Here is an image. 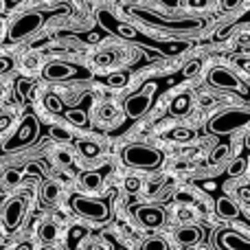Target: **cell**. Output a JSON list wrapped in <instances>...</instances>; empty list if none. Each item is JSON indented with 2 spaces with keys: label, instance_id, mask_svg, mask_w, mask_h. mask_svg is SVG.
Returning <instances> with one entry per match:
<instances>
[{
  "label": "cell",
  "instance_id": "cell-44",
  "mask_svg": "<svg viewBox=\"0 0 250 250\" xmlns=\"http://www.w3.org/2000/svg\"><path fill=\"white\" fill-rule=\"evenodd\" d=\"M239 66H242V68L250 75V60H239Z\"/></svg>",
  "mask_w": 250,
  "mask_h": 250
},
{
  "label": "cell",
  "instance_id": "cell-39",
  "mask_svg": "<svg viewBox=\"0 0 250 250\" xmlns=\"http://www.w3.org/2000/svg\"><path fill=\"white\" fill-rule=\"evenodd\" d=\"M11 121H13L11 114H0V132H4V129L11 125Z\"/></svg>",
  "mask_w": 250,
  "mask_h": 250
},
{
  "label": "cell",
  "instance_id": "cell-34",
  "mask_svg": "<svg viewBox=\"0 0 250 250\" xmlns=\"http://www.w3.org/2000/svg\"><path fill=\"white\" fill-rule=\"evenodd\" d=\"M48 132H51V136L55 138V141H62V143L70 141V132H68V129H64V127H57V125H53Z\"/></svg>",
  "mask_w": 250,
  "mask_h": 250
},
{
  "label": "cell",
  "instance_id": "cell-41",
  "mask_svg": "<svg viewBox=\"0 0 250 250\" xmlns=\"http://www.w3.org/2000/svg\"><path fill=\"white\" fill-rule=\"evenodd\" d=\"M187 4H189L191 9H204L208 4V0H187Z\"/></svg>",
  "mask_w": 250,
  "mask_h": 250
},
{
  "label": "cell",
  "instance_id": "cell-42",
  "mask_svg": "<svg viewBox=\"0 0 250 250\" xmlns=\"http://www.w3.org/2000/svg\"><path fill=\"white\" fill-rule=\"evenodd\" d=\"M9 68H11V60L9 57H0V75L7 73Z\"/></svg>",
  "mask_w": 250,
  "mask_h": 250
},
{
  "label": "cell",
  "instance_id": "cell-14",
  "mask_svg": "<svg viewBox=\"0 0 250 250\" xmlns=\"http://www.w3.org/2000/svg\"><path fill=\"white\" fill-rule=\"evenodd\" d=\"M110 167H104V169H95V171H83L82 176H79V182H82L83 189L88 191H97L104 187V180L105 176H108Z\"/></svg>",
  "mask_w": 250,
  "mask_h": 250
},
{
  "label": "cell",
  "instance_id": "cell-9",
  "mask_svg": "<svg viewBox=\"0 0 250 250\" xmlns=\"http://www.w3.org/2000/svg\"><path fill=\"white\" fill-rule=\"evenodd\" d=\"M42 77L46 82H68V79H88L90 70L82 68V66L68 64V62H53L42 68Z\"/></svg>",
  "mask_w": 250,
  "mask_h": 250
},
{
  "label": "cell",
  "instance_id": "cell-18",
  "mask_svg": "<svg viewBox=\"0 0 250 250\" xmlns=\"http://www.w3.org/2000/svg\"><path fill=\"white\" fill-rule=\"evenodd\" d=\"M191 104H193L191 95L189 92H182V95H178L176 99L169 104V112H171L173 117H182V114H187L191 110Z\"/></svg>",
  "mask_w": 250,
  "mask_h": 250
},
{
  "label": "cell",
  "instance_id": "cell-10",
  "mask_svg": "<svg viewBox=\"0 0 250 250\" xmlns=\"http://www.w3.org/2000/svg\"><path fill=\"white\" fill-rule=\"evenodd\" d=\"M44 20H46V13H42V11H29V13H24L20 20H16L11 24V29H9V40H13V42H18V40H24L26 35L35 33V31H38L40 26L44 24Z\"/></svg>",
  "mask_w": 250,
  "mask_h": 250
},
{
  "label": "cell",
  "instance_id": "cell-2",
  "mask_svg": "<svg viewBox=\"0 0 250 250\" xmlns=\"http://www.w3.org/2000/svg\"><path fill=\"white\" fill-rule=\"evenodd\" d=\"M68 204L75 215L83 217V220H88V222H97V224L108 222L110 215H112L110 202L104 198H88V195H82V193H73Z\"/></svg>",
  "mask_w": 250,
  "mask_h": 250
},
{
  "label": "cell",
  "instance_id": "cell-32",
  "mask_svg": "<svg viewBox=\"0 0 250 250\" xmlns=\"http://www.w3.org/2000/svg\"><path fill=\"white\" fill-rule=\"evenodd\" d=\"M248 24H250V7H248L244 13H242V16L237 18V20H235V22H230V24H226V26H229V31H230V33H233V29H237V26H248Z\"/></svg>",
  "mask_w": 250,
  "mask_h": 250
},
{
  "label": "cell",
  "instance_id": "cell-23",
  "mask_svg": "<svg viewBox=\"0 0 250 250\" xmlns=\"http://www.w3.org/2000/svg\"><path fill=\"white\" fill-rule=\"evenodd\" d=\"M86 237V229L83 226H73V229L68 230V237H66V244H68L70 250H77L79 242Z\"/></svg>",
  "mask_w": 250,
  "mask_h": 250
},
{
  "label": "cell",
  "instance_id": "cell-13",
  "mask_svg": "<svg viewBox=\"0 0 250 250\" xmlns=\"http://www.w3.org/2000/svg\"><path fill=\"white\" fill-rule=\"evenodd\" d=\"M215 246L220 250H250V239L230 229H224L215 235Z\"/></svg>",
  "mask_w": 250,
  "mask_h": 250
},
{
  "label": "cell",
  "instance_id": "cell-27",
  "mask_svg": "<svg viewBox=\"0 0 250 250\" xmlns=\"http://www.w3.org/2000/svg\"><path fill=\"white\" fill-rule=\"evenodd\" d=\"M105 83H108L110 88H123L125 83H127V73L121 70V73H112L110 77H105Z\"/></svg>",
  "mask_w": 250,
  "mask_h": 250
},
{
  "label": "cell",
  "instance_id": "cell-5",
  "mask_svg": "<svg viewBox=\"0 0 250 250\" xmlns=\"http://www.w3.org/2000/svg\"><path fill=\"white\" fill-rule=\"evenodd\" d=\"M250 123V110L242 108H233V110H224V112L215 114V117L208 121V132L217 134V136H224V134H233L237 129L246 127Z\"/></svg>",
  "mask_w": 250,
  "mask_h": 250
},
{
  "label": "cell",
  "instance_id": "cell-1",
  "mask_svg": "<svg viewBox=\"0 0 250 250\" xmlns=\"http://www.w3.org/2000/svg\"><path fill=\"white\" fill-rule=\"evenodd\" d=\"M97 18H99L101 26H104L108 33H114V35H119V38H123V40H129V42H138V44H143L145 48H156V51H160L163 55H178V53H182V51L189 48V44L187 42H160V40L143 38V35L138 33L132 24L119 20L117 16H112V13L108 11V9H101V11L97 13Z\"/></svg>",
  "mask_w": 250,
  "mask_h": 250
},
{
  "label": "cell",
  "instance_id": "cell-19",
  "mask_svg": "<svg viewBox=\"0 0 250 250\" xmlns=\"http://www.w3.org/2000/svg\"><path fill=\"white\" fill-rule=\"evenodd\" d=\"M60 193H62V189L55 180H44V185H42V200L44 202L55 204L57 200H60Z\"/></svg>",
  "mask_w": 250,
  "mask_h": 250
},
{
  "label": "cell",
  "instance_id": "cell-28",
  "mask_svg": "<svg viewBox=\"0 0 250 250\" xmlns=\"http://www.w3.org/2000/svg\"><path fill=\"white\" fill-rule=\"evenodd\" d=\"M246 158H235L233 163L229 165V176L230 178H239L244 171H246Z\"/></svg>",
  "mask_w": 250,
  "mask_h": 250
},
{
  "label": "cell",
  "instance_id": "cell-35",
  "mask_svg": "<svg viewBox=\"0 0 250 250\" xmlns=\"http://www.w3.org/2000/svg\"><path fill=\"white\" fill-rule=\"evenodd\" d=\"M141 187H143V182H141V178H136V176H129L127 180H125V191H127V193H138Z\"/></svg>",
  "mask_w": 250,
  "mask_h": 250
},
{
  "label": "cell",
  "instance_id": "cell-15",
  "mask_svg": "<svg viewBox=\"0 0 250 250\" xmlns=\"http://www.w3.org/2000/svg\"><path fill=\"white\" fill-rule=\"evenodd\" d=\"M204 237V230L200 226H182L176 230V239L182 246H198Z\"/></svg>",
  "mask_w": 250,
  "mask_h": 250
},
{
  "label": "cell",
  "instance_id": "cell-38",
  "mask_svg": "<svg viewBox=\"0 0 250 250\" xmlns=\"http://www.w3.org/2000/svg\"><path fill=\"white\" fill-rule=\"evenodd\" d=\"M237 198L242 200L244 204H250V187H239V189H237Z\"/></svg>",
  "mask_w": 250,
  "mask_h": 250
},
{
  "label": "cell",
  "instance_id": "cell-6",
  "mask_svg": "<svg viewBox=\"0 0 250 250\" xmlns=\"http://www.w3.org/2000/svg\"><path fill=\"white\" fill-rule=\"evenodd\" d=\"M38 136H40V123H38V119H35L33 114H26V117L22 119L20 127L16 129V134L2 143V147H0V154H11V151L24 149V147L33 145V143L38 141Z\"/></svg>",
  "mask_w": 250,
  "mask_h": 250
},
{
  "label": "cell",
  "instance_id": "cell-3",
  "mask_svg": "<svg viewBox=\"0 0 250 250\" xmlns=\"http://www.w3.org/2000/svg\"><path fill=\"white\" fill-rule=\"evenodd\" d=\"M129 13L132 16H136L138 20L147 22V24L156 26V29H163V31H173V33H195V31H200L204 26L202 20H198V18H182V20H165V18H160L158 13H151L147 11V9H129Z\"/></svg>",
  "mask_w": 250,
  "mask_h": 250
},
{
  "label": "cell",
  "instance_id": "cell-26",
  "mask_svg": "<svg viewBox=\"0 0 250 250\" xmlns=\"http://www.w3.org/2000/svg\"><path fill=\"white\" fill-rule=\"evenodd\" d=\"M193 136H195L193 129H189V127H176V129H171V132H169V138H171V141H178V143L191 141Z\"/></svg>",
  "mask_w": 250,
  "mask_h": 250
},
{
  "label": "cell",
  "instance_id": "cell-36",
  "mask_svg": "<svg viewBox=\"0 0 250 250\" xmlns=\"http://www.w3.org/2000/svg\"><path fill=\"white\" fill-rule=\"evenodd\" d=\"M4 182H7V185H18V182H20V171H18V169H9V171L4 173Z\"/></svg>",
  "mask_w": 250,
  "mask_h": 250
},
{
  "label": "cell",
  "instance_id": "cell-45",
  "mask_svg": "<svg viewBox=\"0 0 250 250\" xmlns=\"http://www.w3.org/2000/svg\"><path fill=\"white\" fill-rule=\"evenodd\" d=\"M246 147L250 149V132H248V136H246Z\"/></svg>",
  "mask_w": 250,
  "mask_h": 250
},
{
  "label": "cell",
  "instance_id": "cell-40",
  "mask_svg": "<svg viewBox=\"0 0 250 250\" xmlns=\"http://www.w3.org/2000/svg\"><path fill=\"white\" fill-rule=\"evenodd\" d=\"M57 160H60L62 165H70V163H73V158H70L68 151H57Z\"/></svg>",
  "mask_w": 250,
  "mask_h": 250
},
{
  "label": "cell",
  "instance_id": "cell-16",
  "mask_svg": "<svg viewBox=\"0 0 250 250\" xmlns=\"http://www.w3.org/2000/svg\"><path fill=\"white\" fill-rule=\"evenodd\" d=\"M215 211H217V215L224 217V220H235V217H239V207L235 204V200L226 198V195L217 198V202H215Z\"/></svg>",
  "mask_w": 250,
  "mask_h": 250
},
{
  "label": "cell",
  "instance_id": "cell-7",
  "mask_svg": "<svg viewBox=\"0 0 250 250\" xmlns=\"http://www.w3.org/2000/svg\"><path fill=\"white\" fill-rule=\"evenodd\" d=\"M207 79L213 88H217V90L233 92V95H237V97H248L250 95L246 83H244L230 68H226V66H213V68L208 70Z\"/></svg>",
  "mask_w": 250,
  "mask_h": 250
},
{
  "label": "cell",
  "instance_id": "cell-20",
  "mask_svg": "<svg viewBox=\"0 0 250 250\" xmlns=\"http://www.w3.org/2000/svg\"><path fill=\"white\" fill-rule=\"evenodd\" d=\"M66 121H70L73 125H77V127H88L90 121H88V114L83 108H77V110H66Z\"/></svg>",
  "mask_w": 250,
  "mask_h": 250
},
{
  "label": "cell",
  "instance_id": "cell-11",
  "mask_svg": "<svg viewBox=\"0 0 250 250\" xmlns=\"http://www.w3.org/2000/svg\"><path fill=\"white\" fill-rule=\"evenodd\" d=\"M132 215L143 229L156 230L165 224L167 215H165V208L158 207V204H138V207L132 208Z\"/></svg>",
  "mask_w": 250,
  "mask_h": 250
},
{
  "label": "cell",
  "instance_id": "cell-30",
  "mask_svg": "<svg viewBox=\"0 0 250 250\" xmlns=\"http://www.w3.org/2000/svg\"><path fill=\"white\" fill-rule=\"evenodd\" d=\"M40 237H42L44 242H55L57 239V226L55 224H44L42 229H40Z\"/></svg>",
  "mask_w": 250,
  "mask_h": 250
},
{
  "label": "cell",
  "instance_id": "cell-22",
  "mask_svg": "<svg viewBox=\"0 0 250 250\" xmlns=\"http://www.w3.org/2000/svg\"><path fill=\"white\" fill-rule=\"evenodd\" d=\"M97 117H99V121H117L119 119V110L114 104H101L99 108H97Z\"/></svg>",
  "mask_w": 250,
  "mask_h": 250
},
{
  "label": "cell",
  "instance_id": "cell-24",
  "mask_svg": "<svg viewBox=\"0 0 250 250\" xmlns=\"http://www.w3.org/2000/svg\"><path fill=\"white\" fill-rule=\"evenodd\" d=\"M77 147H79V151H82V156H86V158H97V156L101 154V147L92 141H79Z\"/></svg>",
  "mask_w": 250,
  "mask_h": 250
},
{
  "label": "cell",
  "instance_id": "cell-17",
  "mask_svg": "<svg viewBox=\"0 0 250 250\" xmlns=\"http://www.w3.org/2000/svg\"><path fill=\"white\" fill-rule=\"evenodd\" d=\"M92 62H95V66L101 70L112 68V66H117V62H119V51L117 48H104V51H99L95 57H92Z\"/></svg>",
  "mask_w": 250,
  "mask_h": 250
},
{
  "label": "cell",
  "instance_id": "cell-43",
  "mask_svg": "<svg viewBox=\"0 0 250 250\" xmlns=\"http://www.w3.org/2000/svg\"><path fill=\"white\" fill-rule=\"evenodd\" d=\"M13 250H33V244H31V242H22V244H18Z\"/></svg>",
  "mask_w": 250,
  "mask_h": 250
},
{
  "label": "cell",
  "instance_id": "cell-25",
  "mask_svg": "<svg viewBox=\"0 0 250 250\" xmlns=\"http://www.w3.org/2000/svg\"><path fill=\"white\" fill-rule=\"evenodd\" d=\"M141 250H169V244H167V239H163L160 235H154V237H149L147 242H143Z\"/></svg>",
  "mask_w": 250,
  "mask_h": 250
},
{
  "label": "cell",
  "instance_id": "cell-46",
  "mask_svg": "<svg viewBox=\"0 0 250 250\" xmlns=\"http://www.w3.org/2000/svg\"><path fill=\"white\" fill-rule=\"evenodd\" d=\"M0 95H2V86H0Z\"/></svg>",
  "mask_w": 250,
  "mask_h": 250
},
{
  "label": "cell",
  "instance_id": "cell-37",
  "mask_svg": "<svg viewBox=\"0 0 250 250\" xmlns=\"http://www.w3.org/2000/svg\"><path fill=\"white\" fill-rule=\"evenodd\" d=\"M242 2L244 0H220V4H222L224 11H235V9L242 7Z\"/></svg>",
  "mask_w": 250,
  "mask_h": 250
},
{
  "label": "cell",
  "instance_id": "cell-8",
  "mask_svg": "<svg viewBox=\"0 0 250 250\" xmlns=\"http://www.w3.org/2000/svg\"><path fill=\"white\" fill-rule=\"evenodd\" d=\"M154 95H156V82H147L145 86H143V90H138L136 95L127 97V101H125V117L127 119L145 117L151 108Z\"/></svg>",
  "mask_w": 250,
  "mask_h": 250
},
{
  "label": "cell",
  "instance_id": "cell-29",
  "mask_svg": "<svg viewBox=\"0 0 250 250\" xmlns=\"http://www.w3.org/2000/svg\"><path fill=\"white\" fill-rule=\"evenodd\" d=\"M18 95H20V99H29L31 95H33V82H29V79H18Z\"/></svg>",
  "mask_w": 250,
  "mask_h": 250
},
{
  "label": "cell",
  "instance_id": "cell-12",
  "mask_svg": "<svg viewBox=\"0 0 250 250\" xmlns=\"http://www.w3.org/2000/svg\"><path fill=\"white\" fill-rule=\"evenodd\" d=\"M26 213V198L24 195H13L2 208V222L7 226V230H18L24 220Z\"/></svg>",
  "mask_w": 250,
  "mask_h": 250
},
{
  "label": "cell",
  "instance_id": "cell-33",
  "mask_svg": "<svg viewBox=\"0 0 250 250\" xmlns=\"http://www.w3.org/2000/svg\"><path fill=\"white\" fill-rule=\"evenodd\" d=\"M200 68H202V60H193V62H189V64L185 66L182 75H185V77H195V75L200 73Z\"/></svg>",
  "mask_w": 250,
  "mask_h": 250
},
{
  "label": "cell",
  "instance_id": "cell-21",
  "mask_svg": "<svg viewBox=\"0 0 250 250\" xmlns=\"http://www.w3.org/2000/svg\"><path fill=\"white\" fill-rule=\"evenodd\" d=\"M44 108H46L48 112H53V114H64L66 112L64 101H62L57 95H53V92H48V95L44 97Z\"/></svg>",
  "mask_w": 250,
  "mask_h": 250
},
{
  "label": "cell",
  "instance_id": "cell-31",
  "mask_svg": "<svg viewBox=\"0 0 250 250\" xmlns=\"http://www.w3.org/2000/svg\"><path fill=\"white\" fill-rule=\"evenodd\" d=\"M226 156H229V145H217L215 149H213V154H211V163H213V165L222 163Z\"/></svg>",
  "mask_w": 250,
  "mask_h": 250
},
{
  "label": "cell",
  "instance_id": "cell-4",
  "mask_svg": "<svg viewBox=\"0 0 250 250\" xmlns=\"http://www.w3.org/2000/svg\"><path fill=\"white\" fill-rule=\"evenodd\" d=\"M121 158L127 167L151 171V169H158L160 165H163L165 156H163V151L156 149V147L143 145V143H132V145L123 147Z\"/></svg>",
  "mask_w": 250,
  "mask_h": 250
}]
</instances>
